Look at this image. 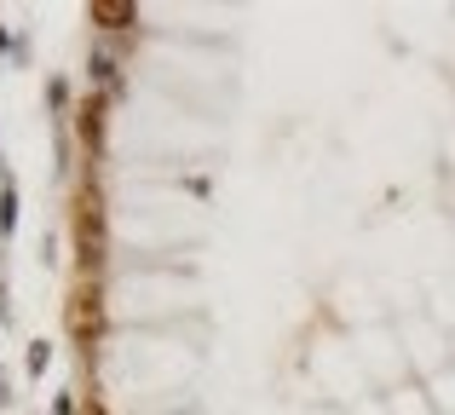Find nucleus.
I'll return each instance as SVG.
<instances>
[{"instance_id":"1","label":"nucleus","mask_w":455,"mask_h":415,"mask_svg":"<svg viewBox=\"0 0 455 415\" xmlns=\"http://www.w3.org/2000/svg\"><path fill=\"white\" fill-rule=\"evenodd\" d=\"M76 259H81V277H99V266H104V203H99V185H81V196H76Z\"/></svg>"},{"instance_id":"2","label":"nucleus","mask_w":455,"mask_h":415,"mask_svg":"<svg viewBox=\"0 0 455 415\" xmlns=\"http://www.w3.org/2000/svg\"><path fill=\"white\" fill-rule=\"evenodd\" d=\"M64 317H69V329H76V340H99V329H104V294H99V277H76Z\"/></svg>"},{"instance_id":"3","label":"nucleus","mask_w":455,"mask_h":415,"mask_svg":"<svg viewBox=\"0 0 455 415\" xmlns=\"http://www.w3.org/2000/svg\"><path fill=\"white\" fill-rule=\"evenodd\" d=\"M87 23H99V29H133V23H139V6H127V0H92V6H87Z\"/></svg>"},{"instance_id":"4","label":"nucleus","mask_w":455,"mask_h":415,"mask_svg":"<svg viewBox=\"0 0 455 415\" xmlns=\"http://www.w3.org/2000/svg\"><path fill=\"white\" fill-rule=\"evenodd\" d=\"M76 127H81V139H87L92 150H99V139H104V99L92 92L87 104H81V116H76Z\"/></svg>"},{"instance_id":"5","label":"nucleus","mask_w":455,"mask_h":415,"mask_svg":"<svg viewBox=\"0 0 455 415\" xmlns=\"http://www.w3.org/2000/svg\"><path fill=\"white\" fill-rule=\"evenodd\" d=\"M46 363H52V347H46V340H29V375H41Z\"/></svg>"},{"instance_id":"6","label":"nucleus","mask_w":455,"mask_h":415,"mask_svg":"<svg viewBox=\"0 0 455 415\" xmlns=\"http://www.w3.org/2000/svg\"><path fill=\"white\" fill-rule=\"evenodd\" d=\"M81 415H110V410H104L99 398H87V404H81Z\"/></svg>"},{"instance_id":"7","label":"nucleus","mask_w":455,"mask_h":415,"mask_svg":"<svg viewBox=\"0 0 455 415\" xmlns=\"http://www.w3.org/2000/svg\"><path fill=\"white\" fill-rule=\"evenodd\" d=\"M0 46H6V35H0Z\"/></svg>"}]
</instances>
